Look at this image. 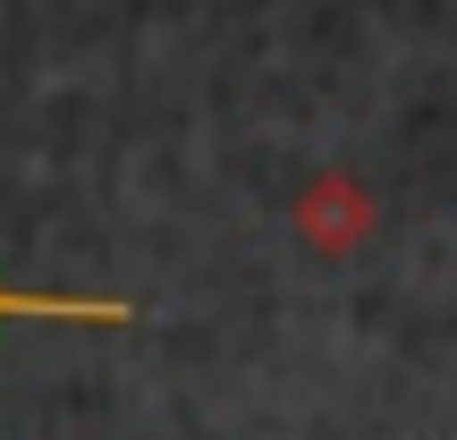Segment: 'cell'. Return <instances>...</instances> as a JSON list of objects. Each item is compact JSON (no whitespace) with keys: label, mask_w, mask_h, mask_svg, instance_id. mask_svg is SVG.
<instances>
[{"label":"cell","mask_w":457,"mask_h":440,"mask_svg":"<svg viewBox=\"0 0 457 440\" xmlns=\"http://www.w3.org/2000/svg\"><path fill=\"white\" fill-rule=\"evenodd\" d=\"M288 228L305 237V254L347 262V254H364V237L381 228V203H373V187H364L356 170L322 162V170H313V178L288 195Z\"/></svg>","instance_id":"6da1fadb"},{"label":"cell","mask_w":457,"mask_h":440,"mask_svg":"<svg viewBox=\"0 0 457 440\" xmlns=\"http://www.w3.org/2000/svg\"><path fill=\"white\" fill-rule=\"evenodd\" d=\"M0 322H68V330H128L136 296H51V288H17L0 279Z\"/></svg>","instance_id":"7a4b0ae2"}]
</instances>
